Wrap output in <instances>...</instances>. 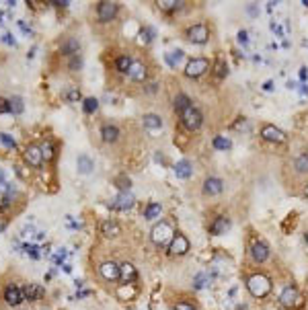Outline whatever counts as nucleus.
<instances>
[{
    "label": "nucleus",
    "instance_id": "nucleus-1",
    "mask_svg": "<svg viewBox=\"0 0 308 310\" xmlns=\"http://www.w3.org/2000/svg\"><path fill=\"white\" fill-rule=\"evenodd\" d=\"M247 288L255 298H265L271 292V279L265 273H255L247 279Z\"/></svg>",
    "mask_w": 308,
    "mask_h": 310
},
{
    "label": "nucleus",
    "instance_id": "nucleus-2",
    "mask_svg": "<svg viewBox=\"0 0 308 310\" xmlns=\"http://www.w3.org/2000/svg\"><path fill=\"white\" fill-rule=\"evenodd\" d=\"M150 238H152V243L156 245V247H164V245H171V241L175 238V230L169 222H158L156 226H154L150 230Z\"/></svg>",
    "mask_w": 308,
    "mask_h": 310
},
{
    "label": "nucleus",
    "instance_id": "nucleus-3",
    "mask_svg": "<svg viewBox=\"0 0 308 310\" xmlns=\"http://www.w3.org/2000/svg\"><path fill=\"white\" fill-rule=\"evenodd\" d=\"M181 121H183V125H185V128H187L189 132H195V130H200V128H202L204 117H202L200 111L191 105L189 109H185L183 113H181Z\"/></svg>",
    "mask_w": 308,
    "mask_h": 310
},
{
    "label": "nucleus",
    "instance_id": "nucleus-4",
    "mask_svg": "<svg viewBox=\"0 0 308 310\" xmlns=\"http://www.w3.org/2000/svg\"><path fill=\"white\" fill-rule=\"evenodd\" d=\"M207 68H209V62H207L205 58H193V60H189L187 66H185V76H189V78H200Z\"/></svg>",
    "mask_w": 308,
    "mask_h": 310
},
{
    "label": "nucleus",
    "instance_id": "nucleus-5",
    "mask_svg": "<svg viewBox=\"0 0 308 310\" xmlns=\"http://www.w3.org/2000/svg\"><path fill=\"white\" fill-rule=\"evenodd\" d=\"M2 296H4V302H6L8 306H19V304L25 302V292H23V288H19V286H15V284L6 286Z\"/></svg>",
    "mask_w": 308,
    "mask_h": 310
},
{
    "label": "nucleus",
    "instance_id": "nucleus-6",
    "mask_svg": "<svg viewBox=\"0 0 308 310\" xmlns=\"http://www.w3.org/2000/svg\"><path fill=\"white\" fill-rule=\"evenodd\" d=\"M23 156H25V162L29 164V166H33V168H39L41 164H44V154H41V146L29 144V146L25 148Z\"/></svg>",
    "mask_w": 308,
    "mask_h": 310
},
{
    "label": "nucleus",
    "instance_id": "nucleus-7",
    "mask_svg": "<svg viewBox=\"0 0 308 310\" xmlns=\"http://www.w3.org/2000/svg\"><path fill=\"white\" fill-rule=\"evenodd\" d=\"M189 238L187 236H183V234H175V238L171 241V245H169V253L171 255H177V257H181V255H185V253L189 251Z\"/></svg>",
    "mask_w": 308,
    "mask_h": 310
},
{
    "label": "nucleus",
    "instance_id": "nucleus-8",
    "mask_svg": "<svg viewBox=\"0 0 308 310\" xmlns=\"http://www.w3.org/2000/svg\"><path fill=\"white\" fill-rule=\"evenodd\" d=\"M115 15H117V4L115 2H99V6H97V17H99L101 23L113 21Z\"/></svg>",
    "mask_w": 308,
    "mask_h": 310
},
{
    "label": "nucleus",
    "instance_id": "nucleus-9",
    "mask_svg": "<svg viewBox=\"0 0 308 310\" xmlns=\"http://www.w3.org/2000/svg\"><path fill=\"white\" fill-rule=\"evenodd\" d=\"M187 37H189V41H193V44H205L207 37H209V31H207V27L204 23H198V25L189 27Z\"/></svg>",
    "mask_w": 308,
    "mask_h": 310
},
{
    "label": "nucleus",
    "instance_id": "nucleus-10",
    "mask_svg": "<svg viewBox=\"0 0 308 310\" xmlns=\"http://www.w3.org/2000/svg\"><path fill=\"white\" fill-rule=\"evenodd\" d=\"M279 302H282V306H286V308H294V306H296V304L300 302V294H298V290L294 288V286L284 288L282 294H279Z\"/></svg>",
    "mask_w": 308,
    "mask_h": 310
},
{
    "label": "nucleus",
    "instance_id": "nucleus-11",
    "mask_svg": "<svg viewBox=\"0 0 308 310\" xmlns=\"http://www.w3.org/2000/svg\"><path fill=\"white\" fill-rule=\"evenodd\" d=\"M261 136H263V140H267V142H273V144L286 142V134H284L282 130H277L275 125H263Z\"/></svg>",
    "mask_w": 308,
    "mask_h": 310
},
{
    "label": "nucleus",
    "instance_id": "nucleus-12",
    "mask_svg": "<svg viewBox=\"0 0 308 310\" xmlns=\"http://www.w3.org/2000/svg\"><path fill=\"white\" fill-rule=\"evenodd\" d=\"M99 271H101L103 279H107V281H115V279H119V265L113 263V261H105V263L99 267Z\"/></svg>",
    "mask_w": 308,
    "mask_h": 310
},
{
    "label": "nucleus",
    "instance_id": "nucleus-13",
    "mask_svg": "<svg viewBox=\"0 0 308 310\" xmlns=\"http://www.w3.org/2000/svg\"><path fill=\"white\" fill-rule=\"evenodd\" d=\"M134 195L132 193H128V191H121L113 202H111V207L113 209H130L132 206H134Z\"/></svg>",
    "mask_w": 308,
    "mask_h": 310
},
{
    "label": "nucleus",
    "instance_id": "nucleus-14",
    "mask_svg": "<svg viewBox=\"0 0 308 310\" xmlns=\"http://www.w3.org/2000/svg\"><path fill=\"white\" fill-rule=\"evenodd\" d=\"M23 292H25V300H27V302L41 300V298H44V294H46V290L41 288L39 284H27V286L23 288Z\"/></svg>",
    "mask_w": 308,
    "mask_h": 310
},
{
    "label": "nucleus",
    "instance_id": "nucleus-15",
    "mask_svg": "<svg viewBox=\"0 0 308 310\" xmlns=\"http://www.w3.org/2000/svg\"><path fill=\"white\" fill-rule=\"evenodd\" d=\"M146 64L144 62H132V68H130V72H128V76L134 80V82H144L146 80Z\"/></svg>",
    "mask_w": 308,
    "mask_h": 310
},
{
    "label": "nucleus",
    "instance_id": "nucleus-16",
    "mask_svg": "<svg viewBox=\"0 0 308 310\" xmlns=\"http://www.w3.org/2000/svg\"><path fill=\"white\" fill-rule=\"evenodd\" d=\"M101 234L107 236V238H115L121 234V228H119V224L115 220H105L101 224Z\"/></svg>",
    "mask_w": 308,
    "mask_h": 310
},
{
    "label": "nucleus",
    "instance_id": "nucleus-17",
    "mask_svg": "<svg viewBox=\"0 0 308 310\" xmlns=\"http://www.w3.org/2000/svg\"><path fill=\"white\" fill-rule=\"evenodd\" d=\"M119 277L125 281V284H132V281L138 279V271H136V267L132 263H123L119 265Z\"/></svg>",
    "mask_w": 308,
    "mask_h": 310
},
{
    "label": "nucleus",
    "instance_id": "nucleus-18",
    "mask_svg": "<svg viewBox=\"0 0 308 310\" xmlns=\"http://www.w3.org/2000/svg\"><path fill=\"white\" fill-rule=\"evenodd\" d=\"M222 189H224V185L218 177H207L204 183V191L207 195H218V193H222Z\"/></svg>",
    "mask_w": 308,
    "mask_h": 310
},
{
    "label": "nucleus",
    "instance_id": "nucleus-19",
    "mask_svg": "<svg viewBox=\"0 0 308 310\" xmlns=\"http://www.w3.org/2000/svg\"><path fill=\"white\" fill-rule=\"evenodd\" d=\"M230 228V222H228V218H224V216H218L214 222H212V226H209V232H212L214 236H220V234H224Z\"/></svg>",
    "mask_w": 308,
    "mask_h": 310
},
{
    "label": "nucleus",
    "instance_id": "nucleus-20",
    "mask_svg": "<svg viewBox=\"0 0 308 310\" xmlns=\"http://www.w3.org/2000/svg\"><path fill=\"white\" fill-rule=\"evenodd\" d=\"M251 255H253V259L257 263H263L265 259L269 257V247L265 245V243H255L253 245V251H251Z\"/></svg>",
    "mask_w": 308,
    "mask_h": 310
},
{
    "label": "nucleus",
    "instance_id": "nucleus-21",
    "mask_svg": "<svg viewBox=\"0 0 308 310\" xmlns=\"http://www.w3.org/2000/svg\"><path fill=\"white\" fill-rule=\"evenodd\" d=\"M78 50H80V46H78V41H76L74 37H68L64 44H62V48H60V52H62L64 55H68V58H72V55H78Z\"/></svg>",
    "mask_w": 308,
    "mask_h": 310
},
{
    "label": "nucleus",
    "instance_id": "nucleus-22",
    "mask_svg": "<svg viewBox=\"0 0 308 310\" xmlns=\"http://www.w3.org/2000/svg\"><path fill=\"white\" fill-rule=\"evenodd\" d=\"M173 171H175V175H177L179 179H189L191 173H193V168H191V162H189V160H181V162L175 164Z\"/></svg>",
    "mask_w": 308,
    "mask_h": 310
},
{
    "label": "nucleus",
    "instance_id": "nucleus-23",
    "mask_svg": "<svg viewBox=\"0 0 308 310\" xmlns=\"http://www.w3.org/2000/svg\"><path fill=\"white\" fill-rule=\"evenodd\" d=\"M101 136L105 142H117V138H119V130L115 128V125H103L101 128Z\"/></svg>",
    "mask_w": 308,
    "mask_h": 310
},
{
    "label": "nucleus",
    "instance_id": "nucleus-24",
    "mask_svg": "<svg viewBox=\"0 0 308 310\" xmlns=\"http://www.w3.org/2000/svg\"><path fill=\"white\" fill-rule=\"evenodd\" d=\"M142 123H144V128H146V130H160V128H162V119H160L158 115H154V113L144 115Z\"/></svg>",
    "mask_w": 308,
    "mask_h": 310
},
{
    "label": "nucleus",
    "instance_id": "nucleus-25",
    "mask_svg": "<svg viewBox=\"0 0 308 310\" xmlns=\"http://www.w3.org/2000/svg\"><path fill=\"white\" fill-rule=\"evenodd\" d=\"M76 166H78V173H82V175H89L93 168H95V164H93V160L87 156V154H82V156H78V160H76Z\"/></svg>",
    "mask_w": 308,
    "mask_h": 310
},
{
    "label": "nucleus",
    "instance_id": "nucleus-26",
    "mask_svg": "<svg viewBox=\"0 0 308 310\" xmlns=\"http://www.w3.org/2000/svg\"><path fill=\"white\" fill-rule=\"evenodd\" d=\"M158 8L160 10H164V12H173V10H177V8H181V0H158Z\"/></svg>",
    "mask_w": 308,
    "mask_h": 310
},
{
    "label": "nucleus",
    "instance_id": "nucleus-27",
    "mask_svg": "<svg viewBox=\"0 0 308 310\" xmlns=\"http://www.w3.org/2000/svg\"><path fill=\"white\" fill-rule=\"evenodd\" d=\"M189 107H191V99L187 95H177L175 97V109L179 111V113H183V111L189 109Z\"/></svg>",
    "mask_w": 308,
    "mask_h": 310
},
{
    "label": "nucleus",
    "instance_id": "nucleus-28",
    "mask_svg": "<svg viewBox=\"0 0 308 310\" xmlns=\"http://www.w3.org/2000/svg\"><path fill=\"white\" fill-rule=\"evenodd\" d=\"M183 55H185V53H183V50H177V52L166 53V55H164V60L169 62V66H171V68H177V66L181 64V60H183Z\"/></svg>",
    "mask_w": 308,
    "mask_h": 310
},
{
    "label": "nucleus",
    "instance_id": "nucleus-29",
    "mask_svg": "<svg viewBox=\"0 0 308 310\" xmlns=\"http://www.w3.org/2000/svg\"><path fill=\"white\" fill-rule=\"evenodd\" d=\"M8 105H10V113H15V115L23 113V109H25L21 97H12V99H8Z\"/></svg>",
    "mask_w": 308,
    "mask_h": 310
},
{
    "label": "nucleus",
    "instance_id": "nucleus-30",
    "mask_svg": "<svg viewBox=\"0 0 308 310\" xmlns=\"http://www.w3.org/2000/svg\"><path fill=\"white\" fill-rule=\"evenodd\" d=\"M115 68L119 70V72H130V68H132V60L128 58V55H119V58L115 60Z\"/></svg>",
    "mask_w": 308,
    "mask_h": 310
},
{
    "label": "nucleus",
    "instance_id": "nucleus-31",
    "mask_svg": "<svg viewBox=\"0 0 308 310\" xmlns=\"http://www.w3.org/2000/svg\"><path fill=\"white\" fill-rule=\"evenodd\" d=\"M160 216V204H148L146 209H144V218L146 220H152V218H156Z\"/></svg>",
    "mask_w": 308,
    "mask_h": 310
},
{
    "label": "nucleus",
    "instance_id": "nucleus-32",
    "mask_svg": "<svg viewBox=\"0 0 308 310\" xmlns=\"http://www.w3.org/2000/svg\"><path fill=\"white\" fill-rule=\"evenodd\" d=\"M226 72H228L226 62H224L222 58H218V60H216V64H214V74H216L218 78H224V76H226Z\"/></svg>",
    "mask_w": 308,
    "mask_h": 310
},
{
    "label": "nucleus",
    "instance_id": "nucleus-33",
    "mask_svg": "<svg viewBox=\"0 0 308 310\" xmlns=\"http://www.w3.org/2000/svg\"><path fill=\"white\" fill-rule=\"evenodd\" d=\"M41 154H44V160L48 162V160H51L53 158V144L50 142V140H46V142L44 144H41Z\"/></svg>",
    "mask_w": 308,
    "mask_h": 310
},
{
    "label": "nucleus",
    "instance_id": "nucleus-34",
    "mask_svg": "<svg viewBox=\"0 0 308 310\" xmlns=\"http://www.w3.org/2000/svg\"><path fill=\"white\" fill-rule=\"evenodd\" d=\"M82 109H85V113H95L97 109H99V101H97V99H85V101H82Z\"/></svg>",
    "mask_w": 308,
    "mask_h": 310
},
{
    "label": "nucleus",
    "instance_id": "nucleus-35",
    "mask_svg": "<svg viewBox=\"0 0 308 310\" xmlns=\"http://www.w3.org/2000/svg\"><path fill=\"white\" fill-rule=\"evenodd\" d=\"M214 148H216V150H230L232 144H230V140H228V138L216 136V138H214Z\"/></svg>",
    "mask_w": 308,
    "mask_h": 310
},
{
    "label": "nucleus",
    "instance_id": "nucleus-36",
    "mask_svg": "<svg viewBox=\"0 0 308 310\" xmlns=\"http://www.w3.org/2000/svg\"><path fill=\"white\" fill-rule=\"evenodd\" d=\"M296 171L298 173H308V154H300V156L296 158Z\"/></svg>",
    "mask_w": 308,
    "mask_h": 310
},
{
    "label": "nucleus",
    "instance_id": "nucleus-37",
    "mask_svg": "<svg viewBox=\"0 0 308 310\" xmlns=\"http://www.w3.org/2000/svg\"><path fill=\"white\" fill-rule=\"evenodd\" d=\"M64 99H66L68 103H78V101H80V91L74 89V87H72V89H68V91L64 93Z\"/></svg>",
    "mask_w": 308,
    "mask_h": 310
},
{
    "label": "nucleus",
    "instance_id": "nucleus-38",
    "mask_svg": "<svg viewBox=\"0 0 308 310\" xmlns=\"http://www.w3.org/2000/svg\"><path fill=\"white\" fill-rule=\"evenodd\" d=\"M23 251L27 253V255H29L31 259H39V255H41V253H39V247L37 245H23Z\"/></svg>",
    "mask_w": 308,
    "mask_h": 310
},
{
    "label": "nucleus",
    "instance_id": "nucleus-39",
    "mask_svg": "<svg viewBox=\"0 0 308 310\" xmlns=\"http://www.w3.org/2000/svg\"><path fill=\"white\" fill-rule=\"evenodd\" d=\"M80 66H82L80 55H72V58L68 60V70H72V72H76V70H80Z\"/></svg>",
    "mask_w": 308,
    "mask_h": 310
},
{
    "label": "nucleus",
    "instance_id": "nucleus-40",
    "mask_svg": "<svg viewBox=\"0 0 308 310\" xmlns=\"http://www.w3.org/2000/svg\"><path fill=\"white\" fill-rule=\"evenodd\" d=\"M115 183H117V187H119L121 191H128V189L132 187V183H130V179H128V177H117V179H115Z\"/></svg>",
    "mask_w": 308,
    "mask_h": 310
},
{
    "label": "nucleus",
    "instance_id": "nucleus-41",
    "mask_svg": "<svg viewBox=\"0 0 308 310\" xmlns=\"http://www.w3.org/2000/svg\"><path fill=\"white\" fill-rule=\"evenodd\" d=\"M0 140H2V144H4L6 148H10V150L17 148V142H15V140H12L8 134H0Z\"/></svg>",
    "mask_w": 308,
    "mask_h": 310
},
{
    "label": "nucleus",
    "instance_id": "nucleus-42",
    "mask_svg": "<svg viewBox=\"0 0 308 310\" xmlns=\"http://www.w3.org/2000/svg\"><path fill=\"white\" fill-rule=\"evenodd\" d=\"M2 44H6V46H12V48H15V46H17V39L12 37L10 33H4V35H2Z\"/></svg>",
    "mask_w": 308,
    "mask_h": 310
},
{
    "label": "nucleus",
    "instance_id": "nucleus-43",
    "mask_svg": "<svg viewBox=\"0 0 308 310\" xmlns=\"http://www.w3.org/2000/svg\"><path fill=\"white\" fill-rule=\"evenodd\" d=\"M66 257H68L66 249H60V251H58V253H55V255H53V261H55V263H62V261H64Z\"/></svg>",
    "mask_w": 308,
    "mask_h": 310
},
{
    "label": "nucleus",
    "instance_id": "nucleus-44",
    "mask_svg": "<svg viewBox=\"0 0 308 310\" xmlns=\"http://www.w3.org/2000/svg\"><path fill=\"white\" fill-rule=\"evenodd\" d=\"M175 310H195V306L189 304V302H177L175 304Z\"/></svg>",
    "mask_w": 308,
    "mask_h": 310
},
{
    "label": "nucleus",
    "instance_id": "nucleus-45",
    "mask_svg": "<svg viewBox=\"0 0 308 310\" xmlns=\"http://www.w3.org/2000/svg\"><path fill=\"white\" fill-rule=\"evenodd\" d=\"M0 113H10V105L6 99H0Z\"/></svg>",
    "mask_w": 308,
    "mask_h": 310
},
{
    "label": "nucleus",
    "instance_id": "nucleus-46",
    "mask_svg": "<svg viewBox=\"0 0 308 310\" xmlns=\"http://www.w3.org/2000/svg\"><path fill=\"white\" fill-rule=\"evenodd\" d=\"M204 281H205V275H204V273H200L198 277H195V288H198V290H202V288L205 286Z\"/></svg>",
    "mask_w": 308,
    "mask_h": 310
},
{
    "label": "nucleus",
    "instance_id": "nucleus-47",
    "mask_svg": "<svg viewBox=\"0 0 308 310\" xmlns=\"http://www.w3.org/2000/svg\"><path fill=\"white\" fill-rule=\"evenodd\" d=\"M239 44H243V46L249 44V35H247V31H239Z\"/></svg>",
    "mask_w": 308,
    "mask_h": 310
},
{
    "label": "nucleus",
    "instance_id": "nucleus-48",
    "mask_svg": "<svg viewBox=\"0 0 308 310\" xmlns=\"http://www.w3.org/2000/svg\"><path fill=\"white\" fill-rule=\"evenodd\" d=\"M271 31H273V33H275L277 37H282V35H284V31H282V27H279L277 23H271Z\"/></svg>",
    "mask_w": 308,
    "mask_h": 310
},
{
    "label": "nucleus",
    "instance_id": "nucleus-49",
    "mask_svg": "<svg viewBox=\"0 0 308 310\" xmlns=\"http://www.w3.org/2000/svg\"><path fill=\"white\" fill-rule=\"evenodd\" d=\"M150 35H152L150 29H144V31H142V41H144V44H150V39H152Z\"/></svg>",
    "mask_w": 308,
    "mask_h": 310
},
{
    "label": "nucleus",
    "instance_id": "nucleus-50",
    "mask_svg": "<svg viewBox=\"0 0 308 310\" xmlns=\"http://www.w3.org/2000/svg\"><path fill=\"white\" fill-rule=\"evenodd\" d=\"M19 27L23 29V33H27V35H31V27H27V23L25 21H19Z\"/></svg>",
    "mask_w": 308,
    "mask_h": 310
},
{
    "label": "nucleus",
    "instance_id": "nucleus-51",
    "mask_svg": "<svg viewBox=\"0 0 308 310\" xmlns=\"http://www.w3.org/2000/svg\"><path fill=\"white\" fill-rule=\"evenodd\" d=\"M50 4H53V6H62V8H64V6H68L70 2H68V0H62V2H60V0H55V2H50Z\"/></svg>",
    "mask_w": 308,
    "mask_h": 310
},
{
    "label": "nucleus",
    "instance_id": "nucleus-52",
    "mask_svg": "<svg viewBox=\"0 0 308 310\" xmlns=\"http://www.w3.org/2000/svg\"><path fill=\"white\" fill-rule=\"evenodd\" d=\"M263 89H265V91H271V89H273V82H271V80H267V82L263 84Z\"/></svg>",
    "mask_w": 308,
    "mask_h": 310
},
{
    "label": "nucleus",
    "instance_id": "nucleus-53",
    "mask_svg": "<svg viewBox=\"0 0 308 310\" xmlns=\"http://www.w3.org/2000/svg\"><path fill=\"white\" fill-rule=\"evenodd\" d=\"M308 72H306V68H300V80H306Z\"/></svg>",
    "mask_w": 308,
    "mask_h": 310
},
{
    "label": "nucleus",
    "instance_id": "nucleus-54",
    "mask_svg": "<svg viewBox=\"0 0 308 310\" xmlns=\"http://www.w3.org/2000/svg\"><path fill=\"white\" fill-rule=\"evenodd\" d=\"M302 4H304V6H308V0H304V2H302Z\"/></svg>",
    "mask_w": 308,
    "mask_h": 310
},
{
    "label": "nucleus",
    "instance_id": "nucleus-55",
    "mask_svg": "<svg viewBox=\"0 0 308 310\" xmlns=\"http://www.w3.org/2000/svg\"><path fill=\"white\" fill-rule=\"evenodd\" d=\"M306 245H308V232H306Z\"/></svg>",
    "mask_w": 308,
    "mask_h": 310
},
{
    "label": "nucleus",
    "instance_id": "nucleus-56",
    "mask_svg": "<svg viewBox=\"0 0 308 310\" xmlns=\"http://www.w3.org/2000/svg\"><path fill=\"white\" fill-rule=\"evenodd\" d=\"M306 197H308V187H306Z\"/></svg>",
    "mask_w": 308,
    "mask_h": 310
}]
</instances>
